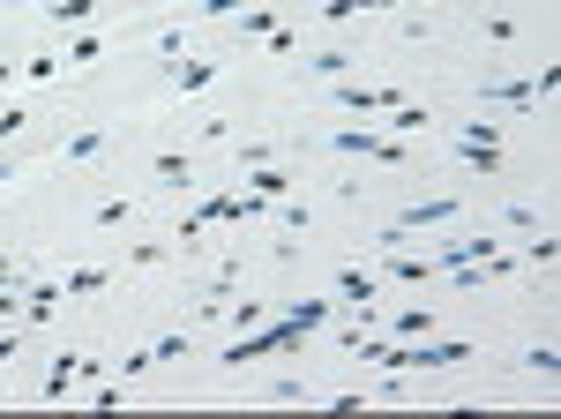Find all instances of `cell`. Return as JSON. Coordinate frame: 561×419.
I'll return each mask as SVG.
<instances>
[{
    "mask_svg": "<svg viewBox=\"0 0 561 419\" xmlns=\"http://www.w3.org/2000/svg\"><path fill=\"white\" fill-rule=\"evenodd\" d=\"M345 113H360V120H374L382 105H397V90H367V83H352V75H337V90H330Z\"/></svg>",
    "mask_w": 561,
    "mask_h": 419,
    "instance_id": "cell-1",
    "label": "cell"
},
{
    "mask_svg": "<svg viewBox=\"0 0 561 419\" xmlns=\"http://www.w3.org/2000/svg\"><path fill=\"white\" fill-rule=\"evenodd\" d=\"M330 143L345 150V158H397V143H389L382 128H337Z\"/></svg>",
    "mask_w": 561,
    "mask_h": 419,
    "instance_id": "cell-2",
    "label": "cell"
},
{
    "mask_svg": "<svg viewBox=\"0 0 561 419\" xmlns=\"http://www.w3.org/2000/svg\"><path fill=\"white\" fill-rule=\"evenodd\" d=\"M457 210H464L457 195H434V203H412V210L397 217V232H434V225H449V217H457Z\"/></svg>",
    "mask_w": 561,
    "mask_h": 419,
    "instance_id": "cell-3",
    "label": "cell"
},
{
    "mask_svg": "<svg viewBox=\"0 0 561 419\" xmlns=\"http://www.w3.org/2000/svg\"><path fill=\"white\" fill-rule=\"evenodd\" d=\"M389 277H397V285H427L434 255H419V247H389Z\"/></svg>",
    "mask_w": 561,
    "mask_h": 419,
    "instance_id": "cell-4",
    "label": "cell"
},
{
    "mask_svg": "<svg viewBox=\"0 0 561 419\" xmlns=\"http://www.w3.org/2000/svg\"><path fill=\"white\" fill-rule=\"evenodd\" d=\"M247 195H262V203H285V195H292V173H285V165H255V173H247Z\"/></svg>",
    "mask_w": 561,
    "mask_h": 419,
    "instance_id": "cell-5",
    "label": "cell"
},
{
    "mask_svg": "<svg viewBox=\"0 0 561 419\" xmlns=\"http://www.w3.org/2000/svg\"><path fill=\"white\" fill-rule=\"evenodd\" d=\"M150 173H158L165 180V188H195V158H187V150H158V158H150Z\"/></svg>",
    "mask_w": 561,
    "mask_h": 419,
    "instance_id": "cell-6",
    "label": "cell"
},
{
    "mask_svg": "<svg viewBox=\"0 0 561 419\" xmlns=\"http://www.w3.org/2000/svg\"><path fill=\"white\" fill-rule=\"evenodd\" d=\"M427 105H412V98H397V105H382V135H419V128H427Z\"/></svg>",
    "mask_w": 561,
    "mask_h": 419,
    "instance_id": "cell-7",
    "label": "cell"
},
{
    "mask_svg": "<svg viewBox=\"0 0 561 419\" xmlns=\"http://www.w3.org/2000/svg\"><path fill=\"white\" fill-rule=\"evenodd\" d=\"M75 375H90V360H83V352H60L53 375H45V397H53V405H68V382H75Z\"/></svg>",
    "mask_w": 561,
    "mask_h": 419,
    "instance_id": "cell-8",
    "label": "cell"
},
{
    "mask_svg": "<svg viewBox=\"0 0 561 419\" xmlns=\"http://www.w3.org/2000/svg\"><path fill=\"white\" fill-rule=\"evenodd\" d=\"M277 322H285V330H300V337H315L322 322H330V300H292V307H285Z\"/></svg>",
    "mask_w": 561,
    "mask_h": 419,
    "instance_id": "cell-9",
    "label": "cell"
},
{
    "mask_svg": "<svg viewBox=\"0 0 561 419\" xmlns=\"http://www.w3.org/2000/svg\"><path fill=\"white\" fill-rule=\"evenodd\" d=\"M105 150V128H75L68 143H60V165H83V158H98Z\"/></svg>",
    "mask_w": 561,
    "mask_h": 419,
    "instance_id": "cell-10",
    "label": "cell"
},
{
    "mask_svg": "<svg viewBox=\"0 0 561 419\" xmlns=\"http://www.w3.org/2000/svg\"><path fill=\"white\" fill-rule=\"evenodd\" d=\"M374 292H382V285H374V277L360 270V262H352V270H337V300H352V307H367V300H374Z\"/></svg>",
    "mask_w": 561,
    "mask_h": 419,
    "instance_id": "cell-11",
    "label": "cell"
},
{
    "mask_svg": "<svg viewBox=\"0 0 561 419\" xmlns=\"http://www.w3.org/2000/svg\"><path fill=\"white\" fill-rule=\"evenodd\" d=\"M270 405H315V390H307L300 375H277L270 382Z\"/></svg>",
    "mask_w": 561,
    "mask_h": 419,
    "instance_id": "cell-12",
    "label": "cell"
},
{
    "mask_svg": "<svg viewBox=\"0 0 561 419\" xmlns=\"http://www.w3.org/2000/svg\"><path fill=\"white\" fill-rule=\"evenodd\" d=\"M382 8H397V0H330V23H352V15H382Z\"/></svg>",
    "mask_w": 561,
    "mask_h": 419,
    "instance_id": "cell-13",
    "label": "cell"
},
{
    "mask_svg": "<svg viewBox=\"0 0 561 419\" xmlns=\"http://www.w3.org/2000/svg\"><path fill=\"white\" fill-rule=\"evenodd\" d=\"M307 68H315L322 83H337V75H352V68H360V60H352V53H337V45H330V53H315V60H307Z\"/></svg>",
    "mask_w": 561,
    "mask_h": 419,
    "instance_id": "cell-14",
    "label": "cell"
},
{
    "mask_svg": "<svg viewBox=\"0 0 561 419\" xmlns=\"http://www.w3.org/2000/svg\"><path fill=\"white\" fill-rule=\"evenodd\" d=\"M217 68H225V60H187V68H180V90H202V83H217Z\"/></svg>",
    "mask_w": 561,
    "mask_h": 419,
    "instance_id": "cell-15",
    "label": "cell"
},
{
    "mask_svg": "<svg viewBox=\"0 0 561 419\" xmlns=\"http://www.w3.org/2000/svg\"><path fill=\"white\" fill-rule=\"evenodd\" d=\"M389 330H397V337H427V330H434V315H427V307H404Z\"/></svg>",
    "mask_w": 561,
    "mask_h": 419,
    "instance_id": "cell-16",
    "label": "cell"
},
{
    "mask_svg": "<svg viewBox=\"0 0 561 419\" xmlns=\"http://www.w3.org/2000/svg\"><path fill=\"white\" fill-rule=\"evenodd\" d=\"M98 15V0H53V23H90Z\"/></svg>",
    "mask_w": 561,
    "mask_h": 419,
    "instance_id": "cell-17",
    "label": "cell"
},
{
    "mask_svg": "<svg viewBox=\"0 0 561 419\" xmlns=\"http://www.w3.org/2000/svg\"><path fill=\"white\" fill-rule=\"evenodd\" d=\"M464 143H494L502 150V120H464Z\"/></svg>",
    "mask_w": 561,
    "mask_h": 419,
    "instance_id": "cell-18",
    "label": "cell"
},
{
    "mask_svg": "<svg viewBox=\"0 0 561 419\" xmlns=\"http://www.w3.org/2000/svg\"><path fill=\"white\" fill-rule=\"evenodd\" d=\"M554 255H561V247L547 240V232H539V240H532V247H524V262H532V270H554Z\"/></svg>",
    "mask_w": 561,
    "mask_h": 419,
    "instance_id": "cell-19",
    "label": "cell"
},
{
    "mask_svg": "<svg viewBox=\"0 0 561 419\" xmlns=\"http://www.w3.org/2000/svg\"><path fill=\"white\" fill-rule=\"evenodd\" d=\"M90 225H98V232H113V225H128V203H98V210H90Z\"/></svg>",
    "mask_w": 561,
    "mask_h": 419,
    "instance_id": "cell-20",
    "label": "cell"
},
{
    "mask_svg": "<svg viewBox=\"0 0 561 419\" xmlns=\"http://www.w3.org/2000/svg\"><path fill=\"white\" fill-rule=\"evenodd\" d=\"M60 292H105V270H75V277H60Z\"/></svg>",
    "mask_w": 561,
    "mask_h": 419,
    "instance_id": "cell-21",
    "label": "cell"
},
{
    "mask_svg": "<svg viewBox=\"0 0 561 419\" xmlns=\"http://www.w3.org/2000/svg\"><path fill=\"white\" fill-rule=\"evenodd\" d=\"M240 30H247V38H270L277 23H270V8H247V15H240Z\"/></svg>",
    "mask_w": 561,
    "mask_h": 419,
    "instance_id": "cell-22",
    "label": "cell"
},
{
    "mask_svg": "<svg viewBox=\"0 0 561 419\" xmlns=\"http://www.w3.org/2000/svg\"><path fill=\"white\" fill-rule=\"evenodd\" d=\"M23 120H30L23 105H0V143H8V135H23Z\"/></svg>",
    "mask_w": 561,
    "mask_h": 419,
    "instance_id": "cell-23",
    "label": "cell"
},
{
    "mask_svg": "<svg viewBox=\"0 0 561 419\" xmlns=\"http://www.w3.org/2000/svg\"><path fill=\"white\" fill-rule=\"evenodd\" d=\"M240 8H247V0H202L195 15H240Z\"/></svg>",
    "mask_w": 561,
    "mask_h": 419,
    "instance_id": "cell-24",
    "label": "cell"
},
{
    "mask_svg": "<svg viewBox=\"0 0 561 419\" xmlns=\"http://www.w3.org/2000/svg\"><path fill=\"white\" fill-rule=\"evenodd\" d=\"M0 180H15V158H0Z\"/></svg>",
    "mask_w": 561,
    "mask_h": 419,
    "instance_id": "cell-25",
    "label": "cell"
},
{
    "mask_svg": "<svg viewBox=\"0 0 561 419\" xmlns=\"http://www.w3.org/2000/svg\"><path fill=\"white\" fill-rule=\"evenodd\" d=\"M8 75H15V60H0V83H8Z\"/></svg>",
    "mask_w": 561,
    "mask_h": 419,
    "instance_id": "cell-26",
    "label": "cell"
},
{
    "mask_svg": "<svg viewBox=\"0 0 561 419\" xmlns=\"http://www.w3.org/2000/svg\"><path fill=\"white\" fill-rule=\"evenodd\" d=\"M0 8H23V0H0Z\"/></svg>",
    "mask_w": 561,
    "mask_h": 419,
    "instance_id": "cell-27",
    "label": "cell"
}]
</instances>
